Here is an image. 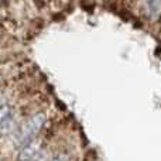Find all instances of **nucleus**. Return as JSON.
<instances>
[{
	"label": "nucleus",
	"instance_id": "1",
	"mask_svg": "<svg viewBox=\"0 0 161 161\" xmlns=\"http://www.w3.org/2000/svg\"><path fill=\"white\" fill-rule=\"evenodd\" d=\"M45 123V114L44 113H37L33 117L25 122V125L21 127L19 136H17V143L21 146H24L25 143L34 140V137L40 133V130L42 129Z\"/></svg>",
	"mask_w": 161,
	"mask_h": 161
},
{
	"label": "nucleus",
	"instance_id": "2",
	"mask_svg": "<svg viewBox=\"0 0 161 161\" xmlns=\"http://www.w3.org/2000/svg\"><path fill=\"white\" fill-rule=\"evenodd\" d=\"M40 150H41V142L38 139L31 140L21 146V150L19 151V156H17V161H34L40 156Z\"/></svg>",
	"mask_w": 161,
	"mask_h": 161
},
{
	"label": "nucleus",
	"instance_id": "3",
	"mask_svg": "<svg viewBox=\"0 0 161 161\" xmlns=\"http://www.w3.org/2000/svg\"><path fill=\"white\" fill-rule=\"evenodd\" d=\"M147 16L150 21H158L161 17V0H150L148 2Z\"/></svg>",
	"mask_w": 161,
	"mask_h": 161
},
{
	"label": "nucleus",
	"instance_id": "4",
	"mask_svg": "<svg viewBox=\"0 0 161 161\" xmlns=\"http://www.w3.org/2000/svg\"><path fill=\"white\" fill-rule=\"evenodd\" d=\"M10 114H11V108L8 105H4L0 108V126H3L10 119Z\"/></svg>",
	"mask_w": 161,
	"mask_h": 161
},
{
	"label": "nucleus",
	"instance_id": "5",
	"mask_svg": "<svg viewBox=\"0 0 161 161\" xmlns=\"http://www.w3.org/2000/svg\"><path fill=\"white\" fill-rule=\"evenodd\" d=\"M53 161H68V156H65V154H59V156H57Z\"/></svg>",
	"mask_w": 161,
	"mask_h": 161
},
{
	"label": "nucleus",
	"instance_id": "6",
	"mask_svg": "<svg viewBox=\"0 0 161 161\" xmlns=\"http://www.w3.org/2000/svg\"><path fill=\"white\" fill-rule=\"evenodd\" d=\"M2 80H3V76H2V74H0V83H2Z\"/></svg>",
	"mask_w": 161,
	"mask_h": 161
}]
</instances>
